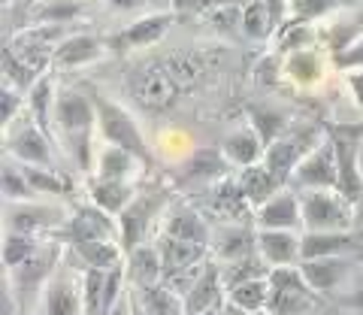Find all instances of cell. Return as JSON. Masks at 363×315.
<instances>
[{
  "mask_svg": "<svg viewBox=\"0 0 363 315\" xmlns=\"http://www.w3.org/2000/svg\"><path fill=\"white\" fill-rule=\"evenodd\" d=\"M124 249L121 243L112 240H94V243H79L70 245V267H82L85 270H104V273H112V270H124Z\"/></svg>",
  "mask_w": 363,
  "mask_h": 315,
  "instance_id": "d4e9b609",
  "label": "cell"
},
{
  "mask_svg": "<svg viewBox=\"0 0 363 315\" xmlns=\"http://www.w3.org/2000/svg\"><path fill=\"white\" fill-rule=\"evenodd\" d=\"M124 276H128L130 288H152L164 282V258L157 245H136L133 252L124 258Z\"/></svg>",
  "mask_w": 363,
  "mask_h": 315,
  "instance_id": "cb8c5ba5",
  "label": "cell"
},
{
  "mask_svg": "<svg viewBox=\"0 0 363 315\" xmlns=\"http://www.w3.org/2000/svg\"><path fill=\"white\" fill-rule=\"evenodd\" d=\"M236 179H240V188H242L245 200L255 209H260L267 200H272L279 191L288 188L276 173L269 170L267 164H255V167H248V170H240V176H236Z\"/></svg>",
  "mask_w": 363,
  "mask_h": 315,
  "instance_id": "83f0119b",
  "label": "cell"
},
{
  "mask_svg": "<svg viewBox=\"0 0 363 315\" xmlns=\"http://www.w3.org/2000/svg\"><path fill=\"white\" fill-rule=\"evenodd\" d=\"M248 4H255V0H212V6H236V9H245Z\"/></svg>",
  "mask_w": 363,
  "mask_h": 315,
  "instance_id": "db71d44e",
  "label": "cell"
},
{
  "mask_svg": "<svg viewBox=\"0 0 363 315\" xmlns=\"http://www.w3.org/2000/svg\"><path fill=\"white\" fill-rule=\"evenodd\" d=\"M324 46L327 52H330V58L333 55H342L345 49H351L357 40H363V4L354 9V13H348L345 18H339L336 25H330L324 31Z\"/></svg>",
  "mask_w": 363,
  "mask_h": 315,
  "instance_id": "d6a6232c",
  "label": "cell"
},
{
  "mask_svg": "<svg viewBox=\"0 0 363 315\" xmlns=\"http://www.w3.org/2000/svg\"><path fill=\"white\" fill-rule=\"evenodd\" d=\"M169 9L179 16H185V13H194V16H200V13H209L212 9V0H169Z\"/></svg>",
  "mask_w": 363,
  "mask_h": 315,
  "instance_id": "c3c4849f",
  "label": "cell"
},
{
  "mask_svg": "<svg viewBox=\"0 0 363 315\" xmlns=\"http://www.w3.org/2000/svg\"><path fill=\"white\" fill-rule=\"evenodd\" d=\"M206 73V61L191 52H173L169 58H157L136 67L128 79L133 100L149 112H164L197 85Z\"/></svg>",
  "mask_w": 363,
  "mask_h": 315,
  "instance_id": "6da1fadb",
  "label": "cell"
},
{
  "mask_svg": "<svg viewBox=\"0 0 363 315\" xmlns=\"http://www.w3.org/2000/svg\"><path fill=\"white\" fill-rule=\"evenodd\" d=\"M218 315H252V312H245L242 306H236L233 300H224V303H221V309H218Z\"/></svg>",
  "mask_w": 363,
  "mask_h": 315,
  "instance_id": "f5cc1de1",
  "label": "cell"
},
{
  "mask_svg": "<svg viewBox=\"0 0 363 315\" xmlns=\"http://www.w3.org/2000/svg\"><path fill=\"white\" fill-rule=\"evenodd\" d=\"M230 170L227 158L221 155V149H197L191 158H185L176 167V185L179 188H197V185H209V182H221Z\"/></svg>",
  "mask_w": 363,
  "mask_h": 315,
  "instance_id": "2e32d148",
  "label": "cell"
},
{
  "mask_svg": "<svg viewBox=\"0 0 363 315\" xmlns=\"http://www.w3.org/2000/svg\"><path fill=\"white\" fill-rule=\"evenodd\" d=\"M55 100H58V92H55V82L52 76H43L37 85L30 88L28 94V112L30 118L40 125L43 133H55Z\"/></svg>",
  "mask_w": 363,
  "mask_h": 315,
  "instance_id": "1f68e13d",
  "label": "cell"
},
{
  "mask_svg": "<svg viewBox=\"0 0 363 315\" xmlns=\"http://www.w3.org/2000/svg\"><path fill=\"white\" fill-rule=\"evenodd\" d=\"M257 231H300L303 228V206L300 194L294 188L279 191L272 200H267L260 209H255Z\"/></svg>",
  "mask_w": 363,
  "mask_h": 315,
  "instance_id": "e0dca14e",
  "label": "cell"
},
{
  "mask_svg": "<svg viewBox=\"0 0 363 315\" xmlns=\"http://www.w3.org/2000/svg\"><path fill=\"white\" fill-rule=\"evenodd\" d=\"M333 67H339V70H348V73H354V70H363V40H357L351 49H345L342 55H333Z\"/></svg>",
  "mask_w": 363,
  "mask_h": 315,
  "instance_id": "7dc6e473",
  "label": "cell"
},
{
  "mask_svg": "<svg viewBox=\"0 0 363 315\" xmlns=\"http://www.w3.org/2000/svg\"><path fill=\"white\" fill-rule=\"evenodd\" d=\"M6 149L9 158L18 164L28 167H45V170H55V158H52V137L43 133L40 125L33 118L21 121L18 128L6 131Z\"/></svg>",
  "mask_w": 363,
  "mask_h": 315,
  "instance_id": "7c38bea8",
  "label": "cell"
},
{
  "mask_svg": "<svg viewBox=\"0 0 363 315\" xmlns=\"http://www.w3.org/2000/svg\"><path fill=\"white\" fill-rule=\"evenodd\" d=\"M140 161L116 145H106L97 158V179H109V182H130V176L136 173Z\"/></svg>",
  "mask_w": 363,
  "mask_h": 315,
  "instance_id": "e575fe53",
  "label": "cell"
},
{
  "mask_svg": "<svg viewBox=\"0 0 363 315\" xmlns=\"http://www.w3.org/2000/svg\"><path fill=\"white\" fill-rule=\"evenodd\" d=\"M106 49V37H94V33H70L64 43L55 46L52 67L70 70V67H85L91 61H97Z\"/></svg>",
  "mask_w": 363,
  "mask_h": 315,
  "instance_id": "484cf974",
  "label": "cell"
},
{
  "mask_svg": "<svg viewBox=\"0 0 363 315\" xmlns=\"http://www.w3.org/2000/svg\"><path fill=\"white\" fill-rule=\"evenodd\" d=\"M40 73L37 70H30V67L18 58V55L9 49V46H4V82L6 85H13L16 92H21V94H30V88L40 82Z\"/></svg>",
  "mask_w": 363,
  "mask_h": 315,
  "instance_id": "f35d334b",
  "label": "cell"
},
{
  "mask_svg": "<svg viewBox=\"0 0 363 315\" xmlns=\"http://www.w3.org/2000/svg\"><path fill=\"white\" fill-rule=\"evenodd\" d=\"M294 191H336L339 188V170H336V149L333 137L327 131L324 143L306 158V161L291 176Z\"/></svg>",
  "mask_w": 363,
  "mask_h": 315,
  "instance_id": "30bf717a",
  "label": "cell"
},
{
  "mask_svg": "<svg viewBox=\"0 0 363 315\" xmlns=\"http://www.w3.org/2000/svg\"><path fill=\"white\" fill-rule=\"evenodd\" d=\"M67 221V212L58 206H45L37 200L28 204H6V233H55Z\"/></svg>",
  "mask_w": 363,
  "mask_h": 315,
  "instance_id": "5bb4252c",
  "label": "cell"
},
{
  "mask_svg": "<svg viewBox=\"0 0 363 315\" xmlns=\"http://www.w3.org/2000/svg\"><path fill=\"white\" fill-rule=\"evenodd\" d=\"M267 315H318V294L306 285L300 267H276L269 273Z\"/></svg>",
  "mask_w": 363,
  "mask_h": 315,
  "instance_id": "5b68a950",
  "label": "cell"
},
{
  "mask_svg": "<svg viewBox=\"0 0 363 315\" xmlns=\"http://www.w3.org/2000/svg\"><path fill=\"white\" fill-rule=\"evenodd\" d=\"M354 315H363V312H354Z\"/></svg>",
  "mask_w": 363,
  "mask_h": 315,
  "instance_id": "6125c7cd",
  "label": "cell"
},
{
  "mask_svg": "<svg viewBox=\"0 0 363 315\" xmlns=\"http://www.w3.org/2000/svg\"><path fill=\"white\" fill-rule=\"evenodd\" d=\"M360 243L351 231H303L300 252L303 261H321V258H348L357 252Z\"/></svg>",
  "mask_w": 363,
  "mask_h": 315,
  "instance_id": "d6986e66",
  "label": "cell"
},
{
  "mask_svg": "<svg viewBox=\"0 0 363 315\" xmlns=\"http://www.w3.org/2000/svg\"><path fill=\"white\" fill-rule=\"evenodd\" d=\"M130 315H145V309H143V303L136 300V294H133V288H130Z\"/></svg>",
  "mask_w": 363,
  "mask_h": 315,
  "instance_id": "11a10c76",
  "label": "cell"
},
{
  "mask_svg": "<svg viewBox=\"0 0 363 315\" xmlns=\"http://www.w3.org/2000/svg\"><path fill=\"white\" fill-rule=\"evenodd\" d=\"M0 106H4V109H0V118H4V128L9 131V128H13V121H16L18 106H25V94L4 82V92H0Z\"/></svg>",
  "mask_w": 363,
  "mask_h": 315,
  "instance_id": "f6af8a7d",
  "label": "cell"
},
{
  "mask_svg": "<svg viewBox=\"0 0 363 315\" xmlns=\"http://www.w3.org/2000/svg\"><path fill=\"white\" fill-rule=\"evenodd\" d=\"M248 125L257 131V137L264 140V145L269 149L276 140H281L291 131V118L288 112H281L269 104H252L248 106Z\"/></svg>",
  "mask_w": 363,
  "mask_h": 315,
  "instance_id": "4dcf8cb0",
  "label": "cell"
},
{
  "mask_svg": "<svg viewBox=\"0 0 363 315\" xmlns=\"http://www.w3.org/2000/svg\"><path fill=\"white\" fill-rule=\"evenodd\" d=\"M285 76L297 85H315L324 76V58L315 49H300V52H288L285 58Z\"/></svg>",
  "mask_w": 363,
  "mask_h": 315,
  "instance_id": "836d02e7",
  "label": "cell"
},
{
  "mask_svg": "<svg viewBox=\"0 0 363 315\" xmlns=\"http://www.w3.org/2000/svg\"><path fill=\"white\" fill-rule=\"evenodd\" d=\"M324 137L327 133L318 128V125H300V128H291L285 137L281 140H276L267 149V155H264V164L269 167L272 173H276L281 182L285 185H291V176H294V170L309 158L318 145L324 143Z\"/></svg>",
  "mask_w": 363,
  "mask_h": 315,
  "instance_id": "8992f818",
  "label": "cell"
},
{
  "mask_svg": "<svg viewBox=\"0 0 363 315\" xmlns=\"http://www.w3.org/2000/svg\"><path fill=\"white\" fill-rule=\"evenodd\" d=\"M360 4L363 0H291L288 25H309V21H318V18H324L327 13H333V9L360 6Z\"/></svg>",
  "mask_w": 363,
  "mask_h": 315,
  "instance_id": "74e56055",
  "label": "cell"
},
{
  "mask_svg": "<svg viewBox=\"0 0 363 315\" xmlns=\"http://www.w3.org/2000/svg\"><path fill=\"white\" fill-rule=\"evenodd\" d=\"M321 315H342V312H339V309H327V312H321Z\"/></svg>",
  "mask_w": 363,
  "mask_h": 315,
  "instance_id": "680465c9",
  "label": "cell"
},
{
  "mask_svg": "<svg viewBox=\"0 0 363 315\" xmlns=\"http://www.w3.org/2000/svg\"><path fill=\"white\" fill-rule=\"evenodd\" d=\"M272 267L264 261L260 255H252V258H242L236 264H224L221 267V279H224V288L233 291L245 282H257V279H269Z\"/></svg>",
  "mask_w": 363,
  "mask_h": 315,
  "instance_id": "8d00e7d4",
  "label": "cell"
},
{
  "mask_svg": "<svg viewBox=\"0 0 363 315\" xmlns=\"http://www.w3.org/2000/svg\"><path fill=\"white\" fill-rule=\"evenodd\" d=\"M354 224H360V228H363V197L354 204Z\"/></svg>",
  "mask_w": 363,
  "mask_h": 315,
  "instance_id": "9f6ffc18",
  "label": "cell"
},
{
  "mask_svg": "<svg viewBox=\"0 0 363 315\" xmlns=\"http://www.w3.org/2000/svg\"><path fill=\"white\" fill-rule=\"evenodd\" d=\"M43 249V243L37 236H25V233H6L4 236V264H6V273L9 270L21 267L25 261H30L33 255Z\"/></svg>",
  "mask_w": 363,
  "mask_h": 315,
  "instance_id": "b9f144b4",
  "label": "cell"
},
{
  "mask_svg": "<svg viewBox=\"0 0 363 315\" xmlns=\"http://www.w3.org/2000/svg\"><path fill=\"white\" fill-rule=\"evenodd\" d=\"M169 200H173V191L164 188V185L149 188V191H143V194L133 197V204L118 216V231H121V249H124V255L133 252L136 245H143L145 233H149V228H152V221L169 206Z\"/></svg>",
  "mask_w": 363,
  "mask_h": 315,
  "instance_id": "ba28073f",
  "label": "cell"
},
{
  "mask_svg": "<svg viewBox=\"0 0 363 315\" xmlns=\"http://www.w3.org/2000/svg\"><path fill=\"white\" fill-rule=\"evenodd\" d=\"M279 76H285V58L281 55H269L255 67V79L260 85H276Z\"/></svg>",
  "mask_w": 363,
  "mask_h": 315,
  "instance_id": "bcb514c9",
  "label": "cell"
},
{
  "mask_svg": "<svg viewBox=\"0 0 363 315\" xmlns=\"http://www.w3.org/2000/svg\"><path fill=\"white\" fill-rule=\"evenodd\" d=\"M136 300L143 303L145 315H185V300H182L176 291H169L164 282L152 285V288H133Z\"/></svg>",
  "mask_w": 363,
  "mask_h": 315,
  "instance_id": "d590c367",
  "label": "cell"
},
{
  "mask_svg": "<svg viewBox=\"0 0 363 315\" xmlns=\"http://www.w3.org/2000/svg\"><path fill=\"white\" fill-rule=\"evenodd\" d=\"M0 188H4L6 204H28V200L37 197V194H33V188H30V182L25 179V173H21V167L16 161H6L4 164V179H0Z\"/></svg>",
  "mask_w": 363,
  "mask_h": 315,
  "instance_id": "ee69618b",
  "label": "cell"
},
{
  "mask_svg": "<svg viewBox=\"0 0 363 315\" xmlns=\"http://www.w3.org/2000/svg\"><path fill=\"white\" fill-rule=\"evenodd\" d=\"M300 236L297 231H257V255L276 270V267H300Z\"/></svg>",
  "mask_w": 363,
  "mask_h": 315,
  "instance_id": "44dd1931",
  "label": "cell"
},
{
  "mask_svg": "<svg viewBox=\"0 0 363 315\" xmlns=\"http://www.w3.org/2000/svg\"><path fill=\"white\" fill-rule=\"evenodd\" d=\"M351 133H357V137L363 140V125H360V128H351Z\"/></svg>",
  "mask_w": 363,
  "mask_h": 315,
  "instance_id": "6f0895ef",
  "label": "cell"
},
{
  "mask_svg": "<svg viewBox=\"0 0 363 315\" xmlns=\"http://www.w3.org/2000/svg\"><path fill=\"white\" fill-rule=\"evenodd\" d=\"M227 300V288H224V279H221V267L209 261L203 267L200 279L194 282V288L185 294V315H206L221 309V303Z\"/></svg>",
  "mask_w": 363,
  "mask_h": 315,
  "instance_id": "ffe728a7",
  "label": "cell"
},
{
  "mask_svg": "<svg viewBox=\"0 0 363 315\" xmlns=\"http://www.w3.org/2000/svg\"><path fill=\"white\" fill-rule=\"evenodd\" d=\"M55 243L61 245H79V243H94V240H112L121 243V231H118V219L104 212L94 204L76 206L73 216H67V221L61 224L55 233H49Z\"/></svg>",
  "mask_w": 363,
  "mask_h": 315,
  "instance_id": "52a82bcc",
  "label": "cell"
},
{
  "mask_svg": "<svg viewBox=\"0 0 363 315\" xmlns=\"http://www.w3.org/2000/svg\"><path fill=\"white\" fill-rule=\"evenodd\" d=\"M221 155L227 158V164L230 167L248 170V167H255V164H264L267 145H264V140L257 137V131L252 125H242V128H233L221 140Z\"/></svg>",
  "mask_w": 363,
  "mask_h": 315,
  "instance_id": "603a6c76",
  "label": "cell"
},
{
  "mask_svg": "<svg viewBox=\"0 0 363 315\" xmlns=\"http://www.w3.org/2000/svg\"><path fill=\"white\" fill-rule=\"evenodd\" d=\"M136 194H140V191H136L133 182H109V179H94V182H91V204L116 219L133 204Z\"/></svg>",
  "mask_w": 363,
  "mask_h": 315,
  "instance_id": "f546056e",
  "label": "cell"
},
{
  "mask_svg": "<svg viewBox=\"0 0 363 315\" xmlns=\"http://www.w3.org/2000/svg\"><path fill=\"white\" fill-rule=\"evenodd\" d=\"M18 164V161H16ZM21 173H25V179L30 182L33 194H49V197H64L67 191H70V185L64 182V179L55 173V170H45V167H28V164H18Z\"/></svg>",
  "mask_w": 363,
  "mask_h": 315,
  "instance_id": "7bdbcfd3",
  "label": "cell"
},
{
  "mask_svg": "<svg viewBox=\"0 0 363 315\" xmlns=\"http://www.w3.org/2000/svg\"><path fill=\"white\" fill-rule=\"evenodd\" d=\"M360 173H363V140H360Z\"/></svg>",
  "mask_w": 363,
  "mask_h": 315,
  "instance_id": "91938a15",
  "label": "cell"
},
{
  "mask_svg": "<svg viewBox=\"0 0 363 315\" xmlns=\"http://www.w3.org/2000/svg\"><path fill=\"white\" fill-rule=\"evenodd\" d=\"M164 236H173V240L182 243H194V245H209L212 249V228L209 221L200 216L194 206H185L179 204L167 212V221H164Z\"/></svg>",
  "mask_w": 363,
  "mask_h": 315,
  "instance_id": "7402d4cb",
  "label": "cell"
},
{
  "mask_svg": "<svg viewBox=\"0 0 363 315\" xmlns=\"http://www.w3.org/2000/svg\"><path fill=\"white\" fill-rule=\"evenodd\" d=\"M306 231H351L354 206L339 191H297Z\"/></svg>",
  "mask_w": 363,
  "mask_h": 315,
  "instance_id": "9c48e42d",
  "label": "cell"
},
{
  "mask_svg": "<svg viewBox=\"0 0 363 315\" xmlns=\"http://www.w3.org/2000/svg\"><path fill=\"white\" fill-rule=\"evenodd\" d=\"M348 88H351V97L357 100V106L363 109V70L348 73Z\"/></svg>",
  "mask_w": 363,
  "mask_h": 315,
  "instance_id": "681fc988",
  "label": "cell"
},
{
  "mask_svg": "<svg viewBox=\"0 0 363 315\" xmlns=\"http://www.w3.org/2000/svg\"><path fill=\"white\" fill-rule=\"evenodd\" d=\"M227 300H233L236 306H242L245 312L260 315L267 312V303H269V282L267 279H257V282H245L240 288L227 291Z\"/></svg>",
  "mask_w": 363,
  "mask_h": 315,
  "instance_id": "60d3db41",
  "label": "cell"
},
{
  "mask_svg": "<svg viewBox=\"0 0 363 315\" xmlns=\"http://www.w3.org/2000/svg\"><path fill=\"white\" fill-rule=\"evenodd\" d=\"M91 100H94V109H97V131H100V137L106 140V145L130 152L143 167H155V152H152V145L145 143L143 131L133 121L130 112L97 92L91 94Z\"/></svg>",
  "mask_w": 363,
  "mask_h": 315,
  "instance_id": "3957f363",
  "label": "cell"
},
{
  "mask_svg": "<svg viewBox=\"0 0 363 315\" xmlns=\"http://www.w3.org/2000/svg\"><path fill=\"white\" fill-rule=\"evenodd\" d=\"M351 267H354L351 258H321V261H303L300 273L315 294H330V291H336L345 282Z\"/></svg>",
  "mask_w": 363,
  "mask_h": 315,
  "instance_id": "4316f807",
  "label": "cell"
},
{
  "mask_svg": "<svg viewBox=\"0 0 363 315\" xmlns=\"http://www.w3.org/2000/svg\"><path fill=\"white\" fill-rule=\"evenodd\" d=\"M109 9H116V13H133V9H140L145 0H104Z\"/></svg>",
  "mask_w": 363,
  "mask_h": 315,
  "instance_id": "f907efd6",
  "label": "cell"
},
{
  "mask_svg": "<svg viewBox=\"0 0 363 315\" xmlns=\"http://www.w3.org/2000/svg\"><path fill=\"white\" fill-rule=\"evenodd\" d=\"M61 252H64V245L49 240V243H43V249L33 255L30 261L9 270V291L16 294L21 312H25L33 300L43 297L45 285H49L52 276L61 270Z\"/></svg>",
  "mask_w": 363,
  "mask_h": 315,
  "instance_id": "277c9868",
  "label": "cell"
},
{
  "mask_svg": "<svg viewBox=\"0 0 363 315\" xmlns=\"http://www.w3.org/2000/svg\"><path fill=\"white\" fill-rule=\"evenodd\" d=\"M206 315H218V309H215V312H206Z\"/></svg>",
  "mask_w": 363,
  "mask_h": 315,
  "instance_id": "94428289",
  "label": "cell"
},
{
  "mask_svg": "<svg viewBox=\"0 0 363 315\" xmlns=\"http://www.w3.org/2000/svg\"><path fill=\"white\" fill-rule=\"evenodd\" d=\"M212 252L215 258H221L224 264H236L242 258L257 255V231L248 221H233L221 224L212 236Z\"/></svg>",
  "mask_w": 363,
  "mask_h": 315,
  "instance_id": "ac0fdd59",
  "label": "cell"
},
{
  "mask_svg": "<svg viewBox=\"0 0 363 315\" xmlns=\"http://www.w3.org/2000/svg\"><path fill=\"white\" fill-rule=\"evenodd\" d=\"M179 16L169 9V13H149L143 18H136L133 25H128L118 33H109L106 37V49L116 52V55H124V52H133V49H149L155 46L157 40H164V33L169 31Z\"/></svg>",
  "mask_w": 363,
  "mask_h": 315,
  "instance_id": "4fadbf2b",
  "label": "cell"
},
{
  "mask_svg": "<svg viewBox=\"0 0 363 315\" xmlns=\"http://www.w3.org/2000/svg\"><path fill=\"white\" fill-rule=\"evenodd\" d=\"M55 131L61 133L67 152L73 155L79 170H91V149H94V131H97V109L91 94L61 88L55 100Z\"/></svg>",
  "mask_w": 363,
  "mask_h": 315,
  "instance_id": "7a4b0ae2",
  "label": "cell"
},
{
  "mask_svg": "<svg viewBox=\"0 0 363 315\" xmlns=\"http://www.w3.org/2000/svg\"><path fill=\"white\" fill-rule=\"evenodd\" d=\"M43 315H85V297H82V279L73 276L70 267H61L52 276L40 297Z\"/></svg>",
  "mask_w": 363,
  "mask_h": 315,
  "instance_id": "9a60e30c",
  "label": "cell"
},
{
  "mask_svg": "<svg viewBox=\"0 0 363 315\" xmlns=\"http://www.w3.org/2000/svg\"><path fill=\"white\" fill-rule=\"evenodd\" d=\"M333 149H336V170H339V194L351 206L363 197V173H360V137L351 133V128L330 131Z\"/></svg>",
  "mask_w": 363,
  "mask_h": 315,
  "instance_id": "8fae6325",
  "label": "cell"
},
{
  "mask_svg": "<svg viewBox=\"0 0 363 315\" xmlns=\"http://www.w3.org/2000/svg\"><path fill=\"white\" fill-rule=\"evenodd\" d=\"M248 40H269L276 25H272V16H269V6L267 0H255L242 9V28H240Z\"/></svg>",
  "mask_w": 363,
  "mask_h": 315,
  "instance_id": "ab89813d",
  "label": "cell"
},
{
  "mask_svg": "<svg viewBox=\"0 0 363 315\" xmlns=\"http://www.w3.org/2000/svg\"><path fill=\"white\" fill-rule=\"evenodd\" d=\"M109 315H130V288L124 291V297L116 303V309H112Z\"/></svg>",
  "mask_w": 363,
  "mask_h": 315,
  "instance_id": "816d5d0a",
  "label": "cell"
},
{
  "mask_svg": "<svg viewBox=\"0 0 363 315\" xmlns=\"http://www.w3.org/2000/svg\"><path fill=\"white\" fill-rule=\"evenodd\" d=\"M85 16V0H40L28 13V21L40 28H67Z\"/></svg>",
  "mask_w": 363,
  "mask_h": 315,
  "instance_id": "f1b7e54d",
  "label": "cell"
}]
</instances>
